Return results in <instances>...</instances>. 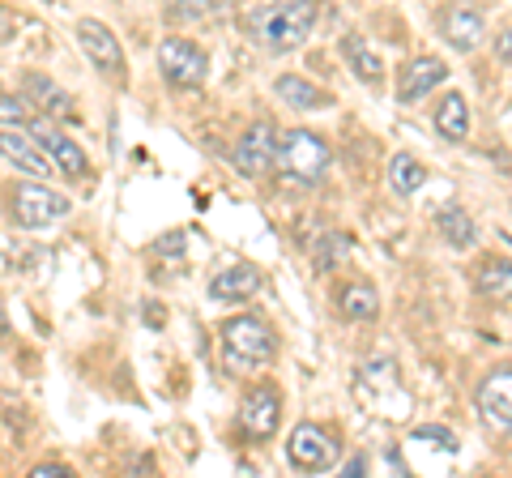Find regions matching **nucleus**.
<instances>
[{"mask_svg":"<svg viewBox=\"0 0 512 478\" xmlns=\"http://www.w3.org/2000/svg\"><path fill=\"white\" fill-rule=\"evenodd\" d=\"M26 90H30V94H39V103H43L47 111H69V99H64L56 86H47L39 73H30V77H26Z\"/></svg>","mask_w":512,"mask_h":478,"instance_id":"nucleus-24","label":"nucleus"},{"mask_svg":"<svg viewBox=\"0 0 512 478\" xmlns=\"http://www.w3.org/2000/svg\"><path fill=\"white\" fill-rule=\"evenodd\" d=\"M184 244H188V239L180 231H171L167 239H158V252H184Z\"/></svg>","mask_w":512,"mask_h":478,"instance_id":"nucleus-27","label":"nucleus"},{"mask_svg":"<svg viewBox=\"0 0 512 478\" xmlns=\"http://www.w3.org/2000/svg\"><path fill=\"white\" fill-rule=\"evenodd\" d=\"M286 461H291L295 470H329L333 461H338V440H333L325 427H316V423H299L291 440H286Z\"/></svg>","mask_w":512,"mask_h":478,"instance_id":"nucleus-4","label":"nucleus"},{"mask_svg":"<svg viewBox=\"0 0 512 478\" xmlns=\"http://www.w3.org/2000/svg\"><path fill=\"white\" fill-rule=\"evenodd\" d=\"M278 167L299 184H320L329 171V146L308 129H291L278 141Z\"/></svg>","mask_w":512,"mask_h":478,"instance_id":"nucleus-3","label":"nucleus"},{"mask_svg":"<svg viewBox=\"0 0 512 478\" xmlns=\"http://www.w3.org/2000/svg\"><path fill=\"white\" fill-rule=\"evenodd\" d=\"M69 470H60V466H35L30 470V478H64Z\"/></svg>","mask_w":512,"mask_h":478,"instance_id":"nucleus-29","label":"nucleus"},{"mask_svg":"<svg viewBox=\"0 0 512 478\" xmlns=\"http://www.w3.org/2000/svg\"><path fill=\"white\" fill-rule=\"evenodd\" d=\"M22 120H26V103L13 99V94H0V124H13V129H18Z\"/></svg>","mask_w":512,"mask_h":478,"instance_id":"nucleus-25","label":"nucleus"},{"mask_svg":"<svg viewBox=\"0 0 512 478\" xmlns=\"http://www.w3.org/2000/svg\"><path fill=\"white\" fill-rule=\"evenodd\" d=\"M256 286H261V274L252 265H231L210 282V295L222 299V304H244L248 295H256Z\"/></svg>","mask_w":512,"mask_h":478,"instance_id":"nucleus-14","label":"nucleus"},{"mask_svg":"<svg viewBox=\"0 0 512 478\" xmlns=\"http://www.w3.org/2000/svg\"><path fill=\"white\" fill-rule=\"evenodd\" d=\"M13 35V18H9V9H0V39H9Z\"/></svg>","mask_w":512,"mask_h":478,"instance_id":"nucleus-30","label":"nucleus"},{"mask_svg":"<svg viewBox=\"0 0 512 478\" xmlns=\"http://www.w3.org/2000/svg\"><path fill=\"white\" fill-rule=\"evenodd\" d=\"M444 35L453 47L470 52V47H478V39H483V18H478L470 5H453L444 13Z\"/></svg>","mask_w":512,"mask_h":478,"instance_id":"nucleus-15","label":"nucleus"},{"mask_svg":"<svg viewBox=\"0 0 512 478\" xmlns=\"http://www.w3.org/2000/svg\"><path fill=\"white\" fill-rule=\"evenodd\" d=\"M448 77V65L436 56H419L410 60V65L402 69V86H397V94H402V103H419L427 90H436L440 82Z\"/></svg>","mask_w":512,"mask_h":478,"instance_id":"nucleus-13","label":"nucleus"},{"mask_svg":"<svg viewBox=\"0 0 512 478\" xmlns=\"http://www.w3.org/2000/svg\"><path fill=\"white\" fill-rule=\"evenodd\" d=\"M414 440H423V444H440L444 453H457V440H453V432H444V427H423Z\"/></svg>","mask_w":512,"mask_h":478,"instance_id":"nucleus-26","label":"nucleus"},{"mask_svg":"<svg viewBox=\"0 0 512 478\" xmlns=\"http://www.w3.org/2000/svg\"><path fill=\"white\" fill-rule=\"evenodd\" d=\"M342 312L350 316V321H376V316H380V295L367 282L346 286V291H342Z\"/></svg>","mask_w":512,"mask_h":478,"instance_id":"nucleus-20","label":"nucleus"},{"mask_svg":"<svg viewBox=\"0 0 512 478\" xmlns=\"http://www.w3.org/2000/svg\"><path fill=\"white\" fill-rule=\"evenodd\" d=\"M312 22H316V0H269V5L252 9L248 30L256 43L286 52V47H299L308 39Z\"/></svg>","mask_w":512,"mask_h":478,"instance_id":"nucleus-1","label":"nucleus"},{"mask_svg":"<svg viewBox=\"0 0 512 478\" xmlns=\"http://www.w3.org/2000/svg\"><path fill=\"white\" fill-rule=\"evenodd\" d=\"M0 154H5L18 171L35 175V180H43V175H52V167H56L52 158H47V150H43L30 133H0Z\"/></svg>","mask_w":512,"mask_h":478,"instance_id":"nucleus-12","label":"nucleus"},{"mask_svg":"<svg viewBox=\"0 0 512 478\" xmlns=\"http://www.w3.org/2000/svg\"><path fill=\"white\" fill-rule=\"evenodd\" d=\"M158 69H163V77L171 86H201L205 73H210V65H205V52L197 43L188 39H163V47H158Z\"/></svg>","mask_w":512,"mask_h":478,"instance_id":"nucleus-5","label":"nucleus"},{"mask_svg":"<svg viewBox=\"0 0 512 478\" xmlns=\"http://www.w3.org/2000/svg\"><path fill=\"white\" fill-rule=\"evenodd\" d=\"M278 99H286L291 107H299V111H316V107H325L329 103V94L320 90V86H312V82H303V77H295V73H286V77H278Z\"/></svg>","mask_w":512,"mask_h":478,"instance_id":"nucleus-16","label":"nucleus"},{"mask_svg":"<svg viewBox=\"0 0 512 478\" xmlns=\"http://www.w3.org/2000/svg\"><path fill=\"white\" fill-rule=\"evenodd\" d=\"M478 414H483V423L495 427V432H508L512 427V368L491 372L478 385Z\"/></svg>","mask_w":512,"mask_h":478,"instance_id":"nucleus-7","label":"nucleus"},{"mask_svg":"<svg viewBox=\"0 0 512 478\" xmlns=\"http://www.w3.org/2000/svg\"><path fill=\"white\" fill-rule=\"evenodd\" d=\"M478 291L487 299H512V261H483V269H478Z\"/></svg>","mask_w":512,"mask_h":478,"instance_id":"nucleus-21","label":"nucleus"},{"mask_svg":"<svg viewBox=\"0 0 512 478\" xmlns=\"http://www.w3.org/2000/svg\"><path fill=\"white\" fill-rule=\"evenodd\" d=\"M495 52H500V60H508V65H512V30H504V35L495 39Z\"/></svg>","mask_w":512,"mask_h":478,"instance_id":"nucleus-28","label":"nucleus"},{"mask_svg":"<svg viewBox=\"0 0 512 478\" xmlns=\"http://www.w3.org/2000/svg\"><path fill=\"white\" fill-rule=\"evenodd\" d=\"M389 184H393V193H419V188L427 184V167L419 163L414 154H393V163H389Z\"/></svg>","mask_w":512,"mask_h":478,"instance_id":"nucleus-17","label":"nucleus"},{"mask_svg":"<svg viewBox=\"0 0 512 478\" xmlns=\"http://www.w3.org/2000/svg\"><path fill=\"white\" fill-rule=\"evenodd\" d=\"M359 385H363V393H384V389H393L397 385V368H393V359H372L367 368L359 372Z\"/></svg>","mask_w":512,"mask_h":478,"instance_id":"nucleus-23","label":"nucleus"},{"mask_svg":"<svg viewBox=\"0 0 512 478\" xmlns=\"http://www.w3.org/2000/svg\"><path fill=\"white\" fill-rule=\"evenodd\" d=\"M30 137L39 141V146L47 150V158H52L64 175H82L86 171V150L77 146V141L64 137L52 120H35V124H30Z\"/></svg>","mask_w":512,"mask_h":478,"instance_id":"nucleus-10","label":"nucleus"},{"mask_svg":"<svg viewBox=\"0 0 512 478\" xmlns=\"http://www.w3.org/2000/svg\"><path fill=\"white\" fill-rule=\"evenodd\" d=\"M235 167L244 175H265L269 167H278V133L269 124H252L235 150Z\"/></svg>","mask_w":512,"mask_h":478,"instance_id":"nucleus-9","label":"nucleus"},{"mask_svg":"<svg viewBox=\"0 0 512 478\" xmlns=\"http://www.w3.org/2000/svg\"><path fill=\"white\" fill-rule=\"evenodd\" d=\"M440 235H444L453 248H466L470 239H474V222H470V214H461L457 205L440 210Z\"/></svg>","mask_w":512,"mask_h":478,"instance_id":"nucleus-22","label":"nucleus"},{"mask_svg":"<svg viewBox=\"0 0 512 478\" xmlns=\"http://www.w3.org/2000/svg\"><path fill=\"white\" fill-rule=\"evenodd\" d=\"M436 129L448 137V141H461L470 129V111H466V99L461 94H444L440 107H436Z\"/></svg>","mask_w":512,"mask_h":478,"instance_id":"nucleus-18","label":"nucleus"},{"mask_svg":"<svg viewBox=\"0 0 512 478\" xmlns=\"http://www.w3.org/2000/svg\"><path fill=\"white\" fill-rule=\"evenodd\" d=\"M342 52L350 56V69H355V77H363V82H380L384 77V69H380V56L367 47V39H359V35H346V43H342Z\"/></svg>","mask_w":512,"mask_h":478,"instance_id":"nucleus-19","label":"nucleus"},{"mask_svg":"<svg viewBox=\"0 0 512 478\" xmlns=\"http://www.w3.org/2000/svg\"><path fill=\"white\" fill-rule=\"evenodd\" d=\"M69 197L52 193V188L43 184H22L18 193H13V218L22 222V227H47V222H56L69 214Z\"/></svg>","mask_w":512,"mask_h":478,"instance_id":"nucleus-6","label":"nucleus"},{"mask_svg":"<svg viewBox=\"0 0 512 478\" xmlns=\"http://www.w3.org/2000/svg\"><path fill=\"white\" fill-rule=\"evenodd\" d=\"M274 359V329L256 316H235L222 325V363L231 372H252Z\"/></svg>","mask_w":512,"mask_h":478,"instance_id":"nucleus-2","label":"nucleus"},{"mask_svg":"<svg viewBox=\"0 0 512 478\" xmlns=\"http://www.w3.org/2000/svg\"><path fill=\"white\" fill-rule=\"evenodd\" d=\"M77 43H82V52H86L107 77H124V52H120L116 35H111L103 22H94V18L77 22Z\"/></svg>","mask_w":512,"mask_h":478,"instance_id":"nucleus-8","label":"nucleus"},{"mask_svg":"<svg viewBox=\"0 0 512 478\" xmlns=\"http://www.w3.org/2000/svg\"><path fill=\"white\" fill-rule=\"evenodd\" d=\"M278 419H282V406H278L274 389H256V393L244 397V406H239V427H244L252 440H269V436H274Z\"/></svg>","mask_w":512,"mask_h":478,"instance_id":"nucleus-11","label":"nucleus"}]
</instances>
